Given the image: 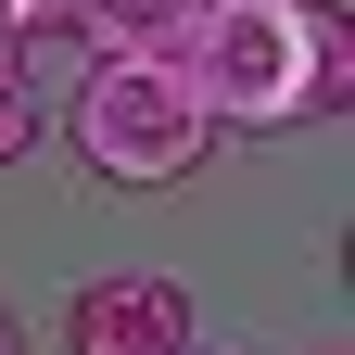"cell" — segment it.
Here are the masks:
<instances>
[{"mask_svg":"<svg viewBox=\"0 0 355 355\" xmlns=\"http://www.w3.org/2000/svg\"><path fill=\"white\" fill-rule=\"evenodd\" d=\"M178 76L203 127H330L355 114V26L330 0H203Z\"/></svg>","mask_w":355,"mask_h":355,"instance_id":"1","label":"cell"},{"mask_svg":"<svg viewBox=\"0 0 355 355\" xmlns=\"http://www.w3.org/2000/svg\"><path fill=\"white\" fill-rule=\"evenodd\" d=\"M64 140H76L89 178H114V191H178V178L216 153V127H203V102H191V76H178V64L89 51L76 102H64Z\"/></svg>","mask_w":355,"mask_h":355,"instance_id":"2","label":"cell"},{"mask_svg":"<svg viewBox=\"0 0 355 355\" xmlns=\"http://www.w3.org/2000/svg\"><path fill=\"white\" fill-rule=\"evenodd\" d=\"M191 343V292L165 266H102L64 292V355H178Z\"/></svg>","mask_w":355,"mask_h":355,"instance_id":"3","label":"cell"},{"mask_svg":"<svg viewBox=\"0 0 355 355\" xmlns=\"http://www.w3.org/2000/svg\"><path fill=\"white\" fill-rule=\"evenodd\" d=\"M26 140H38V76L0 51V165H26Z\"/></svg>","mask_w":355,"mask_h":355,"instance_id":"4","label":"cell"},{"mask_svg":"<svg viewBox=\"0 0 355 355\" xmlns=\"http://www.w3.org/2000/svg\"><path fill=\"white\" fill-rule=\"evenodd\" d=\"M26 26H38V0H0V51H13V38H26Z\"/></svg>","mask_w":355,"mask_h":355,"instance_id":"5","label":"cell"},{"mask_svg":"<svg viewBox=\"0 0 355 355\" xmlns=\"http://www.w3.org/2000/svg\"><path fill=\"white\" fill-rule=\"evenodd\" d=\"M0 355H13V318H0Z\"/></svg>","mask_w":355,"mask_h":355,"instance_id":"6","label":"cell"},{"mask_svg":"<svg viewBox=\"0 0 355 355\" xmlns=\"http://www.w3.org/2000/svg\"><path fill=\"white\" fill-rule=\"evenodd\" d=\"M178 355H203V343H178Z\"/></svg>","mask_w":355,"mask_h":355,"instance_id":"7","label":"cell"}]
</instances>
